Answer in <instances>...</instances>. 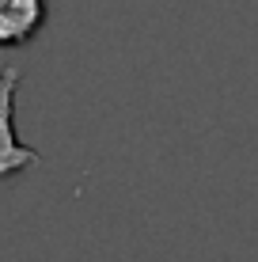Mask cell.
I'll use <instances>...</instances> for the list:
<instances>
[{"instance_id":"cell-2","label":"cell","mask_w":258,"mask_h":262,"mask_svg":"<svg viewBox=\"0 0 258 262\" xmlns=\"http://www.w3.org/2000/svg\"><path fill=\"white\" fill-rule=\"evenodd\" d=\"M46 0H0V50L27 46L46 23Z\"/></svg>"},{"instance_id":"cell-1","label":"cell","mask_w":258,"mask_h":262,"mask_svg":"<svg viewBox=\"0 0 258 262\" xmlns=\"http://www.w3.org/2000/svg\"><path fill=\"white\" fill-rule=\"evenodd\" d=\"M15 88H19V69L0 72V179H12L19 171L38 167V152L15 141Z\"/></svg>"}]
</instances>
